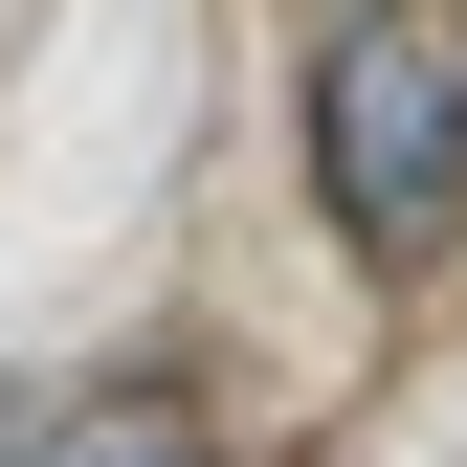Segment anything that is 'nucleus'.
I'll use <instances>...</instances> for the list:
<instances>
[{"label": "nucleus", "mask_w": 467, "mask_h": 467, "mask_svg": "<svg viewBox=\"0 0 467 467\" xmlns=\"http://www.w3.org/2000/svg\"><path fill=\"white\" fill-rule=\"evenodd\" d=\"M23 467H179L156 400H89V423H23Z\"/></svg>", "instance_id": "nucleus-2"}, {"label": "nucleus", "mask_w": 467, "mask_h": 467, "mask_svg": "<svg viewBox=\"0 0 467 467\" xmlns=\"http://www.w3.org/2000/svg\"><path fill=\"white\" fill-rule=\"evenodd\" d=\"M179 467H201V445H179Z\"/></svg>", "instance_id": "nucleus-4"}, {"label": "nucleus", "mask_w": 467, "mask_h": 467, "mask_svg": "<svg viewBox=\"0 0 467 467\" xmlns=\"http://www.w3.org/2000/svg\"><path fill=\"white\" fill-rule=\"evenodd\" d=\"M23 423H45V379H23V357H0V467H23Z\"/></svg>", "instance_id": "nucleus-3"}, {"label": "nucleus", "mask_w": 467, "mask_h": 467, "mask_svg": "<svg viewBox=\"0 0 467 467\" xmlns=\"http://www.w3.org/2000/svg\"><path fill=\"white\" fill-rule=\"evenodd\" d=\"M312 201L357 267H423L467 223V0H334L312 23Z\"/></svg>", "instance_id": "nucleus-1"}]
</instances>
